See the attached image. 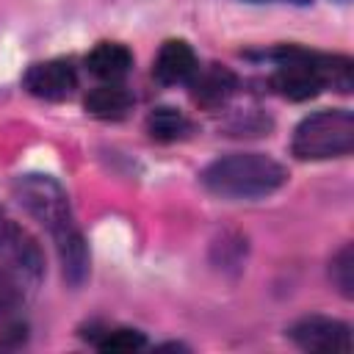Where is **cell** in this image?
<instances>
[{
  "instance_id": "obj_1",
  "label": "cell",
  "mask_w": 354,
  "mask_h": 354,
  "mask_svg": "<svg viewBox=\"0 0 354 354\" xmlns=\"http://www.w3.org/2000/svg\"><path fill=\"white\" fill-rule=\"evenodd\" d=\"M288 183V169L263 152L216 158L202 171V185L221 199H260Z\"/></svg>"
},
{
  "instance_id": "obj_2",
  "label": "cell",
  "mask_w": 354,
  "mask_h": 354,
  "mask_svg": "<svg viewBox=\"0 0 354 354\" xmlns=\"http://www.w3.org/2000/svg\"><path fill=\"white\" fill-rule=\"evenodd\" d=\"M354 149V113L346 108L318 111L293 130L290 152L299 160L343 158Z\"/></svg>"
},
{
  "instance_id": "obj_3",
  "label": "cell",
  "mask_w": 354,
  "mask_h": 354,
  "mask_svg": "<svg viewBox=\"0 0 354 354\" xmlns=\"http://www.w3.org/2000/svg\"><path fill=\"white\" fill-rule=\"evenodd\" d=\"M277 61V69L271 75V86L279 97L301 102L315 97L321 88H326L324 80V53H310L304 47L282 44L277 50L266 53Z\"/></svg>"
},
{
  "instance_id": "obj_4",
  "label": "cell",
  "mask_w": 354,
  "mask_h": 354,
  "mask_svg": "<svg viewBox=\"0 0 354 354\" xmlns=\"http://www.w3.org/2000/svg\"><path fill=\"white\" fill-rule=\"evenodd\" d=\"M17 205L36 218L41 227L50 230V235H55L58 230L75 224L72 221V207H69V194L64 191V185L41 171H28L19 174L11 185Z\"/></svg>"
},
{
  "instance_id": "obj_5",
  "label": "cell",
  "mask_w": 354,
  "mask_h": 354,
  "mask_svg": "<svg viewBox=\"0 0 354 354\" xmlns=\"http://www.w3.org/2000/svg\"><path fill=\"white\" fill-rule=\"evenodd\" d=\"M0 260L22 282H39L44 277V254L36 238L11 218H0Z\"/></svg>"
},
{
  "instance_id": "obj_6",
  "label": "cell",
  "mask_w": 354,
  "mask_h": 354,
  "mask_svg": "<svg viewBox=\"0 0 354 354\" xmlns=\"http://www.w3.org/2000/svg\"><path fill=\"white\" fill-rule=\"evenodd\" d=\"M288 337L304 348V351H318V354H348L354 340L348 324L329 318V315H304L299 318L290 329Z\"/></svg>"
},
{
  "instance_id": "obj_7",
  "label": "cell",
  "mask_w": 354,
  "mask_h": 354,
  "mask_svg": "<svg viewBox=\"0 0 354 354\" xmlns=\"http://www.w3.org/2000/svg\"><path fill=\"white\" fill-rule=\"evenodd\" d=\"M22 86H25L28 94H33L39 100L61 102L77 88V72H75L72 61L50 58V61H39V64L28 66V72L22 77Z\"/></svg>"
},
{
  "instance_id": "obj_8",
  "label": "cell",
  "mask_w": 354,
  "mask_h": 354,
  "mask_svg": "<svg viewBox=\"0 0 354 354\" xmlns=\"http://www.w3.org/2000/svg\"><path fill=\"white\" fill-rule=\"evenodd\" d=\"M196 69H199V61H196L194 47L183 39H169L155 55L152 75L163 86H183V83H191Z\"/></svg>"
},
{
  "instance_id": "obj_9",
  "label": "cell",
  "mask_w": 354,
  "mask_h": 354,
  "mask_svg": "<svg viewBox=\"0 0 354 354\" xmlns=\"http://www.w3.org/2000/svg\"><path fill=\"white\" fill-rule=\"evenodd\" d=\"M238 88V77L232 69L221 66V64H210L205 72L196 69V75L191 77V97L196 105L216 111L221 108Z\"/></svg>"
},
{
  "instance_id": "obj_10",
  "label": "cell",
  "mask_w": 354,
  "mask_h": 354,
  "mask_svg": "<svg viewBox=\"0 0 354 354\" xmlns=\"http://www.w3.org/2000/svg\"><path fill=\"white\" fill-rule=\"evenodd\" d=\"M55 249H58V260H61V271H64V279L72 285V288H80L88 277V246H86V238L83 232L69 224L64 230H58L55 235Z\"/></svg>"
},
{
  "instance_id": "obj_11",
  "label": "cell",
  "mask_w": 354,
  "mask_h": 354,
  "mask_svg": "<svg viewBox=\"0 0 354 354\" xmlns=\"http://www.w3.org/2000/svg\"><path fill=\"white\" fill-rule=\"evenodd\" d=\"M86 66L94 77L116 83L122 80L130 69H133V53L119 44V41H100L88 55H86Z\"/></svg>"
},
{
  "instance_id": "obj_12",
  "label": "cell",
  "mask_w": 354,
  "mask_h": 354,
  "mask_svg": "<svg viewBox=\"0 0 354 354\" xmlns=\"http://www.w3.org/2000/svg\"><path fill=\"white\" fill-rule=\"evenodd\" d=\"M83 108L97 116V119H108V122H116L122 116H127V111L133 108V97L127 88L116 86V83H108V86H97L86 94L83 100Z\"/></svg>"
},
{
  "instance_id": "obj_13",
  "label": "cell",
  "mask_w": 354,
  "mask_h": 354,
  "mask_svg": "<svg viewBox=\"0 0 354 354\" xmlns=\"http://www.w3.org/2000/svg\"><path fill=\"white\" fill-rule=\"evenodd\" d=\"M185 130H188V119L183 116V111H177L171 105H158L147 116V133L155 141H163V144L177 141L185 136Z\"/></svg>"
},
{
  "instance_id": "obj_14",
  "label": "cell",
  "mask_w": 354,
  "mask_h": 354,
  "mask_svg": "<svg viewBox=\"0 0 354 354\" xmlns=\"http://www.w3.org/2000/svg\"><path fill=\"white\" fill-rule=\"evenodd\" d=\"M144 346H147V337L138 329H108L97 340V348L105 354H130V351H138Z\"/></svg>"
},
{
  "instance_id": "obj_15",
  "label": "cell",
  "mask_w": 354,
  "mask_h": 354,
  "mask_svg": "<svg viewBox=\"0 0 354 354\" xmlns=\"http://www.w3.org/2000/svg\"><path fill=\"white\" fill-rule=\"evenodd\" d=\"M324 80H326V88L348 94L354 88L351 58H346V55H324Z\"/></svg>"
},
{
  "instance_id": "obj_16",
  "label": "cell",
  "mask_w": 354,
  "mask_h": 354,
  "mask_svg": "<svg viewBox=\"0 0 354 354\" xmlns=\"http://www.w3.org/2000/svg\"><path fill=\"white\" fill-rule=\"evenodd\" d=\"M329 277H332L335 288H337L346 299L354 296V249H351L348 243L332 257V263H329Z\"/></svg>"
},
{
  "instance_id": "obj_17",
  "label": "cell",
  "mask_w": 354,
  "mask_h": 354,
  "mask_svg": "<svg viewBox=\"0 0 354 354\" xmlns=\"http://www.w3.org/2000/svg\"><path fill=\"white\" fill-rule=\"evenodd\" d=\"M22 304V279L8 268H0V324L11 321Z\"/></svg>"
},
{
  "instance_id": "obj_18",
  "label": "cell",
  "mask_w": 354,
  "mask_h": 354,
  "mask_svg": "<svg viewBox=\"0 0 354 354\" xmlns=\"http://www.w3.org/2000/svg\"><path fill=\"white\" fill-rule=\"evenodd\" d=\"M158 351H185V346H183V343H166V346H160Z\"/></svg>"
},
{
  "instance_id": "obj_19",
  "label": "cell",
  "mask_w": 354,
  "mask_h": 354,
  "mask_svg": "<svg viewBox=\"0 0 354 354\" xmlns=\"http://www.w3.org/2000/svg\"><path fill=\"white\" fill-rule=\"evenodd\" d=\"M290 3H299V6H307L310 0H290Z\"/></svg>"
},
{
  "instance_id": "obj_20",
  "label": "cell",
  "mask_w": 354,
  "mask_h": 354,
  "mask_svg": "<svg viewBox=\"0 0 354 354\" xmlns=\"http://www.w3.org/2000/svg\"><path fill=\"white\" fill-rule=\"evenodd\" d=\"M249 3H266V0H249Z\"/></svg>"
}]
</instances>
